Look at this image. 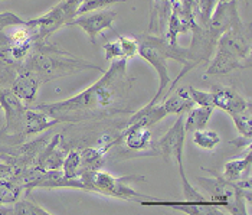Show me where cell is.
I'll list each match as a JSON object with an SVG mask.
<instances>
[{
  "label": "cell",
  "mask_w": 252,
  "mask_h": 215,
  "mask_svg": "<svg viewBox=\"0 0 252 215\" xmlns=\"http://www.w3.org/2000/svg\"><path fill=\"white\" fill-rule=\"evenodd\" d=\"M82 3V0H61L58 4L61 6V9L65 12L66 18L69 19V25L71 22L77 18V12L79 4Z\"/></svg>",
  "instance_id": "4316f807"
},
{
  "label": "cell",
  "mask_w": 252,
  "mask_h": 215,
  "mask_svg": "<svg viewBox=\"0 0 252 215\" xmlns=\"http://www.w3.org/2000/svg\"><path fill=\"white\" fill-rule=\"evenodd\" d=\"M233 123L236 126V130L239 132V135L242 139L245 140H251L252 137V118L250 114H245L244 113H239V114H235L232 116Z\"/></svg>",
  "instance_id": "7402d4cb"
},
{
  "label": "cell",
  "mask_w": 252,
  "mask_h": 215,
  "mask_svg": "<svg viewBox=\"0 0 252 215\" xmlns=\"http://www.w3.org/2000/svg\"><path fill=\"white\" fill-rule=\"evenodd\" d=\"M193 143L203 150H215L220 144V136L215 130L199 129L193 132Z\"/></svg>",
  "instance_id": "ac0fdd59"
},
{
  "label": "cell",
  "mask_w": 252,
  "mask_h": 215,
  "mask_svg": "<svg viewBox=\"0 0 252 215\" xmlns=\"http://www.w3.org/2000/svg\"><path fill=\"white\" fill-rule=\"evenodd\" d=\"M138 55L149 62L156 70L158 75V88L156 93L155 98L146 106V108L153 107L158 101H161L166 93L167 87L172 82L169 77V70H167V61L176 59L182 64H186V49L169 43L164 36H156V35H146L138 46Z\"/></svg>",
  "instance_id": "277c9868"
},
{
  "label": "cell",
  "mask_w": 252,
  "mask_h": 215,
  "mask_svg": "<svg viewBox=\"0 0 252 215\" xmlns=\"http://www.w3.org/2000/svg\"><path fill=\"white\" fill-rule=\"evenodd\" d=\"M23 183L18 178H9L0 180V205H12L23 192Z\"/></svg>",
  "instance_id": "e0dca14e"
},
{
  "label": "cell",
  "mask_w": 252,
  "mask_h": 215,
  "mask_svg": "<svg viewBox=\"0 0 252 215\" xmlns=\"http://www.w3.org/2000/svg\"><path fill=\"white\" fill-rule=\"evenodd\" d=\"M28 22L20 19L13 12H0V31L12 28V26H25Z\"/></svg>",
  "instance_id": "d4e9b609"
},
{
  "label": "cell",
  "mask_w": 252,
  "mask_h": 215,
  "mask_svg": "<svg viewBox=\"0 0 252 215\" xmlns=\"http://www.w3.org/2000/svg\"><path fill=\"white\" fill-rule=\"evenodd\" d=\"M211 93L214 100V107L226 111L231 117L247 111L250 107V103L229 87H215Z\"/></svg>",
  "instance_id": "8fae6325"
},
{
  "label": "cell",
  "mask_w": 252,
  "mask_h": 215,
  "mask_svg": "<svg viewBox=\"0 0 252 215\" xmlns=\"http://www.w3.org/2000/svg\"><path fill=\"white\" fill-rule=\"evenodd\" d=\"M126 71L127 59L111 61L110 68L102 74V77L79 94L51 104H38L36 108L61 120L62 114L79 111L84 113L110 107L124 91L123 79L126 77Z\"/></svg>",
  "instance_id": "6da1fadb"
},
{
  "label": "cell",
  "mask_w": 252,
  "mask_h": 215,
  "mask_svg": "<svg viewBox=\"0 0 252 215\" xmlns=\"http://www.w3.org/2000/svg\"><path fill=\"white\" fill-rule=\"evenodd\" d=\"M15 178V169L9 162H0V180Z\"/></svg>",
  "instance_id": "83f0119b"
},
{
  "label": "cell",
  "mask_w": 252,
  "mask_h": 215,
  "mask_svg": "<svg viewBox=\"0 0 252 215\" xmlns=\"http://www.w3.org/2000/svg\"><path fill=\"white\" fill-rule=\"evenodd\" d=\"M22 68L33 71L42 81L57 75H66L81 70H99V67H95L94 64L87 62L85 59L71 57L69 54L59 51L52 45H46L45 42L33 45Z\"/></svg>",
  "instance_id": "3957f363"
},
{
  "label": "cell",
  "mask_w": 252,
  "mask_h": 215,
  "mask_svg": "<svg viewBox=\"0 0 252 215\" xmlns=\"http://www.w3.org/2000/svg\"><path fill=\"white\" fill-rule=\"evenodd\" d=\"M186 113H188V116L185 120V130L188 135V133H193L194 130L205 129L208 126L209 120L212 117V113H214V107L197 106V107H192Z\"/></svg>",
  "instance_id": "2e32d148"
},
{
  "label": "cell",
  "mask_w": 252,
  "mask_h": 215,
  "mask_svg": "<svg viewBox=\"0 0 252 215\" xmlns=\"http://www.w3.org/2000/svg\"><path fill=\"white\" fill-rule=\"evenodd\" d=\"M120 139H124L126 146L131 150H144L152 144V132L146 126L127 124V130Z\"/></svg>",
  "instance_id": "5bb4252c"
},
{
  "label": "cell",
  "mask_w": 252,
  "mask_h": 215,
  "mask_svg": "<svg viewBox=\"0 0 252 215\" xmlns=\"http://www.w3.org/2000/svg\"><path fill=\"white\" fill-rule=\"evenodd\" d=\"M194 23V13L192 4H183L176 0L172 6V13L169 18L166 40L172 45H177V38L180 34H186L192 29Z\"/></svg>",
  "instance_id": "9c48e42d"
},
{
  "label": "cell",
  "mask_w": 252,
  "mask_h": 215,
  "mask_svg": "<svg viewBox=\"0 0 252 215\" xmlns=\"http://www.w3.org/2000/svg\"><path fill=\"white\" fill-rule=\"evenodd\" d=\"M193 106L194 103L188 93V88L182 87V88L176 90L175 94L164 98V101L161 100L160 104H156L149 108L143 107L140 111H137L136 114L128 120V124L136 123L140 126L152 127L170 114H176V116L186 114V111L190 110Z\"/></svg>",
  "instance_id": "52a82bcc"
},
{
  "label": "cell",
  "mask_w": 252,
  "mask_h": 215,
  "mask_svg": "<svg viewBox=\"0 0 252 215\" xmlns=\"http://www.w3.org/2000/svg\"><path fill=\"white\" fill-rule=\"evenodd\" d=\"M61 139H62L61 135H55L51 142H48L45 144V147L40 150L32 169H35V171H57V169H61L63 159H65V152L61 147Z\"/></svg>",
  "instance_id": "4fadbf2b"
},
{
  "label": "cell",
  "mask_w": 252,
  "mask_h": 215,
  "mask_svg": "<svg viewBox=\"0 0 252 215\" xmlns=\"http://www.w3.org/2000/svg\"><path fill=\"white\" fill-rule=\"evenodd\" d=\"M251 42L245 32L242 20L225 31L215 46V55L206 71L208 75H226L235 70H244L248 65Z\"/></svg>",
  "instance_id": "7a4b0ae2"
},
{
  "label": "cell",
  "mask_w": 252,
  "mask_h": 215,
  "mask_svg": "<svg viewBox=\"0 0 252 215\" xmlns=\"http://www.w3.org/2000/svg\"><path fill=\"white\" fill-rule=\"evenodd\" d=\"M104 52H105V59L110 61V62L116 61V59H126L124 54H123V49H121V45L117 39L105 43L104 45Z\"/></svg>",
  "instance_id": "484cf974"
},
{
  "label": "cell",
  "mask_w": 252,
  "mask_h": 215,
  "mask_svg": "<svg viewBox=\"0 0 252 215\" xmlns=\"http://www.w3.org/2000/svg\"><path fill=\"white\" fill-rule=\"evenodd\" d=\"M42 82L43 81L33 71L26 70V68H20V70H18V75L13 81V85H12L10 90L23 103L32 104L35 101L36 96H38V90Z\"/></svg>",
  "instance_id": "7c38bea8"
},
{
  "label": "cell",
  "mask_w": 252,
  "mask_h": 215,
  "mask_svg": "<svg viewBox=\"0 0 252 215\" xmlns=\"http://www.w3.org/2000/svg\"><path fill=\"white\" fill-rule=\"evenodd\" d=\"M117 19L116 10H101L93 15H82L77 16L75 19L71 22V25L81 28L90 40L95 45L97 43L98 35L105 31V29H114V22Z\"/></svg>",
  "instance_id": "30bf717a"
},
{
  "label": "cell",
  "mask_w": 252,
  "mask_h": 215,
  "mask_svg": "<svg viewBox=\"0 0 252 215\" xmlns=\"http://www.w3.org/2000/svg\"><path fill=\"white\" fill-rule=\"evenodd\" d=\"M126 0H82L79 4L77 12V16L88 15L90 12H97V10H104L113 4L117 3H124Z\"/></svg>",
  "instance_id": "44dd1931"
},
{
  "label": "cell",
  "mask_w": 252,
  "mask_h": 215,
  "mask_svg": "<svg viewBox=\"0 0 252 215\" xmlns=\"http://www.w3.org/2000/svg\"><path fill=\"white\" fill-rule=\"evenodd\" d=\"M186 130H185V114L177 116L175 124L166 132V135L160 137L157 143V150L166 160L175 159L179 168V175L185 176L183 168V153H185V143H186Z\"/></svg>",
  "instance_id": "ba28073f"
},
{
  "label": "cell",
  "mask_w": 252,
  "mask_h": 215,
  "mask_svg": "<svg viewBox=\"0 0 252 215\" xmlns=\"http://www.w3.org/2000/svg\"><path fill=\"white\" fill-rule=\"evenodd\" d=\"M188 93H189V96H190V98H192V101H193L194 104L202 106V107H214L212 93L197 90V88H194L192 85L188 87Z\"/></svg>",
  "instance_id": "cb8c5ba5"
},
{
  "label": "cell",
  "mask_w": 252,
  "mask_h": 215,
  "mask_svg": "<svg viewBox=\"0 0 252 215\" xmlns=\"http://www.w3.org/2000/svg\"><path fill=\"white\" fill-rule=\"evenodd\" d=\"M61 168H62V174L66 178H71V179L79 178V172L82 168L81 166V152H77V150L69 152L63 159V163Z\"/></svg>",
  "instance_id": "ffe728a7"
},
{
  "label": "cell",
  "mask_w": 252,
  "mask_h": 215,
  "mask_svg": "<svg viewBox=\"0 0 252 215\" xmlns=\"http://www.w3.org/2000/svg\"><path fill=\"white\" fill-rule=\"evenodd\" d=\"M251 147L248 149L247 155L239 159H231L223 166V178L226 182H236L244 179L245 175H250L251 171Z\"/></svg>",
  "instance_id": "9a60e30c"
},
{
  "label": "cell",
  "mask_w": 252,
  "mask_h": 215,
  "mask_svg": "<svg viewBox=\"0 0 252 215\" xmlns=\"http://www.w3.org/2000/svg\"><path fill=\"white\" fill-rule=\"evenodd\" d=\"M0 107L4 113V126L0 130V142L10 146L20 144L28 139L26 123L29 107H26L10 88H0Z\"/></svg>",
  "instance_id": "5b68a950"
},
{
  "label": "cell",
  "mask_w": 252,
  "mask_h": 215,
  "mask_svg": "<svg viewBox=\"0 0 252 215\" xmlns=\"http://www.w3.org/2000/svg\"><path fill=\"white\" fill-rule=\"evenodd\" d=\"M79 178L84 180L87 191L98 192L105 196H113L120 199H138L141 194L131 186V180L143 179L141 176H114L107 171H85L79 172Z\"/></svg>",
  "instance_id": "8992f818"
},
{
  "label": "cell",
  "mask_w": 252,
  "mask_h": 215,
  "mask_svg": "<svg viewBox=\"0 0 252 215\" xmlns=\"http://www.w3.org/2000/svg\"><path fill=\"white\" fill-rule=\"evenodd\" d=\"M117 40L121 45L124 58L133 59L138 55V46H140V40L137 39L136 36H118Z\"/></svg>",
  "instance_id": "603a6c76"
},
{
  "label": "cell",
  "mask_w": 252,
  "mask_h": 215,
  "mask_svg": "<svg viewBox=\"0 0 252 215\" xmlns=\"http://www.w3.org/2000/svg\"><path fill=\"white\" fill-rule=\"evenodd\" d=\"M219 3V0H194L193 3V13L194 22L205 28L208 25V22L211 19L212 13H214L216 4Z\"/></svg>",
  "instance_id": "d6986e66"
}]
</instances>
